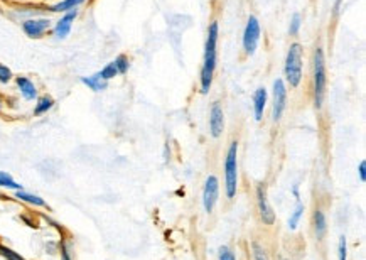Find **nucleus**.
Listing matches in <instances>:
<instances>
[{
    "label": "nucleus",
    "instance_id": "obj_1",
    "mask_svg": "<svg viewBox=\"0 0 366 260\" xmlns=\"http://www.w3.org/2000/svg\"><path fill=\"white\" fill-rule=\"evenodd\" d=\"M218 37H219V24L218 21H213L208 27L205 57H202V66L199 73V88L202 95H206L211 90L214 79V71H216V61H218Z\"/></svg>",
    "mask_w": 366,
    "mask_h": 260
},
{
    "label": "nucleus",
    "instance_id": "obj_2",
    "mask_svg": "<svg viewBox=\"0 0 366 260\" xmlns=\"http://www.w3.org/2000/svg\"><path fill=\"white\" fill-rule=\"evenodd\" d=\"M328 86V71H326V57L321 46L314 51V71H312V91H314V105L316 108H322L324 98H326Z\"/></svg>",
    "mask_w": 366,
    "mask_h": 260
},
{
    "label": "nucleus",
    "instance_id": "obj_3",
    "mask_svg": "<svg viewBox=\"0 0 366 260\" xmlns=\"http://www.w3.org/2000/svg\"><path fill=\"white\" fill-rule=\"evenodd\" d=\"M302 68H304V48L299 43H292L287 51L286 65H283V74H286V85L290 88H297L300 85L302 78Z\"/></svg>",
    "mask_w": 366,
    "mask_h": 260
},
{
    "label": "nucleus",
    "instance_id": "obj_4",
    "mask_svg": "<svg viewBox=\"0 0 366 260\" xmlns=\"http://www.w3.org/2000/svg\"><path fill=\"white\" fill-rule=\"evenodd\" d=\"M238 191V141L230 144L225 157V193L226 198L233 199Z\"/></svg>",
    "mask_w": 366,
    "mask_h": 260
},
{
    "label": "nucleus",
    "instance_id": "obj_5",
    "mask_svg": "<svg viewBox=\"0 0 366 260\" xmlns=\"http://www.w3.org/2000/svg\"><path fill=\"white\" fill-rule=\"evenodd\" d=\"M261 37V26L260 21L255 15H250L245 26V31H243V37H241V44H243V51H245L247 56H253L255 51L258 48Z\"/></svg>",
    "mask_w": 366,
    "mask_h": 260
},
{
    "label": "nucleus",
    "instance_id": "obj_6",
    "mask_svg": "<svg viewBox=\"0 0 366 260\" xmlns=\"http://www.w3.org/2000/svg\"><path fill=\"white\" fill-rule=\"evenodd\" d=\"M287 107V85L282 78L274 82V91H272V120L277 124L282 120V115Z\"/></svg>",
    "mask_w": 366,
    "mask_h": 260
},
{
    "label": "nucleus",
    "instance_id": "obj_7",
    "mask_svg": "<svg viewBox=\"0 0 366 260\" xmlns=\"http://www.w3.org/2000/svg\"><path fill=\"white\" fill-rule=\"evenodd\" d=\"M51 26H52V21L48 19V17H34V19L22 21V31L31 39L44 37V34L49 31Z\"/></svg>",
    "mask_w": 366,
    "mask_h": 260
},
{
    "label": "nucleus",
    "instance_id": "obj_8",
    "mask_svg": "<svg viewBox=\"0 0 366 260\" xmlns=\"http://www.w3.org/2000/svg\"><path fill=\"white\" fill-rule=\"evenodd\" d=\"M219 198V181L216 176H208L205 188H202V206H205L206 213H213L214 206L218 203Z\"/></svg>",
    "mask_w": 366,
    "mask_h": 260
},
{
    "label": "nucleus",
    "instance_id": "obj_9",
    "mask_svg": "<svg viewBox=\"0 0 366 260\" xmlns=\"http://www.w3.org/2000/svg\"><path fill=\"white\" fill-rule=\"evenodd\" d=\"M257 205H258V213L263 225L270 227V225L275 223V211L274 208L270 206L269 198H267V186L265 183H261L257 186Z\"/></svg>",
    "mask_w": 366,
    "mask_h": 260
},
{
    "label": "nucleus",
    "instance_id": "obj_10",
    "mask_svg": "<svg viewBox=\"0 0 366 260\" xmlns=\"http://www.w3.org/2000/svg\"><path fill=\"white\" fill-rule=\"evenodd\" d=\"M225 130V112L219 102H213L209 110V134L213 138H219Z\"/></svg>",
    "mask_w": 366,
    "mask_h": 260
},
{
    "label": "nucleus",
    "instance_id": "obj_11",
    "mask_svg": "<svg viewBox=\"0 0 366 260\" xmlns=\"http://www.w3.org/2000/svg\"><path fill=\"white\" fill-rule=\"evenodd\" d=\"M78 17V9L74 10H69L65 15L61 17L59 21L54 24V29H52V34H54L56 39H66L71 32V27H73V22L76 21Z\"/></svg>",
    "mask_w": 366,
    "mask_h": 260
},
{
    "label": "nucleus",
    "instance_id": "obj_12",
    "mask_svg": "<svg viewBox=\"0 0 366 260\" xmlns=\"http://www.w3.org/2000/svg\"><path fill=\"white\" fill-rule=\"evenodd\" d=\"M15 86L19 90L21 96L24 98L26 102H36L39 96V90L36 83L32 82L31 78L27 76H15Z\"/></svg>",
    "mask_w": 366,
    "mask_h": 260
},
{
    "label": "nucleus",
    "instance_id": "obj_13",
    "mask_svg": "<svg viewBox=\"0 0 366 260\" xmlns=\"http://www.w3.org/2000/svg\"><path fill=\"white\" fill-rule=\"evenodd\" d=\"M267 103H269V93H267L265 86H260L253 93V115L257 122H261V118H263Z\"/></svg>",
    "mask_w": 366,
    "mask_h": 260
},
{
    "label": "nucleus",
    "instance_id": "obj_14",
    "mask_svg": "<svg viewBox=\"0 0 366 260\" xmlns=\"http://www.w3.org/2000/svg\"><path fill=\"white\" fill-rule=\"evenodd\" d=\"M15 199L22 201L26 205H31V206H36V208H48V203L44 201V198H40L39 194H34V193H29L26 189H19V191H14Z\"/></svg>",
    "mask_w": 366,
    "mask_h": 260
},
{
    "label": "nucleus",
    "instance_id": "obj_15",
    "mask_svg": "<svg viewBox=\"0 0 366 260\" xmlns=\"http://www.w3.org/2000/svg\"><path fill=\"white\" fill-rule=\"evenodd\" d=\"M326 232H328L326 215H324V211L321 210V208H316V211H314V233H316V238L322 240Z\"/></svg>",
    "mask_w": 366,
    "mask_h": 260
},
{
    "label": "nucleus",
    "instance_id": "obj_16",
    "mask_svg": "<svg viewBox=\"0 0 366 260\" xmlns=\"http://www.w3.org/2000/svg\"><path fill=\"white\" fill-rule=\"evenodd\" d=\"M81 83L85 86H88L91 91H96V93L105 91L108 86V82H105V79L100 76V73H95V74H91V76H83L81 78Z\"/></svg>",
    "mask_w": 366,
    "mask_h": 260
},
{
    "label": "nucleus",
    "instance_id": "obj_17",
    "mask_svg": "<svg viewBox=\"0 0 366 260\" xmlns=\"http://www.w3.org/2000/svg\"><path fill=\"white\" fill-rule=\"evenodd\" d=\"M54 98L51 95H43V96H37L36 100V105H34V117H43L44 113H48L49 110L54 107Z\"/></svg>",
    "mask_w": 366,
    "mask_h": 260
},
{
    "label": "nucleus",
    "instance_id": "obj_18",
    "mask_svg": "<svg viewBox=\"0 0 366 260\" xmlns=\"http://www.w3.org/2000/svg\"><path fill=\"white\" fill-rule=\"evenodd\" d=\"M86 2V0H61V2H57L54 5H51V7H48L49 12H63V14H66L69 12V10H74V9H78L79 5H83Z\"/></svg>",
    "mask_w": 366,
    "mask_h": 260
},
{
    "label": "nucleus",
    "instance_id": "obj_19",
    "mask_svg": "<svg viewBox=\"0 0 366 260\" xmlns=\"http://www.w3.org/2000/svg\"><path fill=\"white\" fill-rule=\"evenodd\" d=\"M304 211H306V206L302 205L300 201H297V206H295V210L290 213L289 222H287V227L290 232H294V230L299 227V222H300V218L304 216Z\"/></svg>",
    "mask_w": 366,
    "mask_h": 260
},
{
    "label": "nucleus",
    "instance_id": "obj_20",
    "mask_svg": "<svg viewBox=\"0 0 366 260\" xmlns=\"http://www.w3.org/2000/svg\"><path fill=\"white\" fill-rule=\"evenodd\" d=\"M0 188L4 189H12V191H19V189H24L22 184H19L15 179L5 171H0Z\"/></svg>",
    "mask_w": 366,
    "mask_h": 260
},
{
    "label": "nucleus",
    "instance_id": "obj_21",
    "mask_svg": "<svg viewBox=\"0 0 366 260\" xmlns=\"http://www.w3.org/2000/svg\"><path fill=\"white\" fill-rule=\"evenodd\" d=\"M300 27H302V15L299 12H294L289 22V36H297Z\"/></svg>",
    "mask_w": 366,
    "mask_h": 260
},
{
    "label": "nucleus",
    "instance_id": "obj_22",
    "mask_svg": "<svg viewBox=\"0 0 366 260\" xmlns=\"http://www.w3.org/2000/svg\"><path fill=\"white\" fill-rule=\"evenodd\" d=\"M113 63H115V68H117L118 74H127V71H129V68H130L129 56H127V54H118L117 57H115Z\"/></svg>",
    "mask_w": 366,
    "mask_h": 260
},
{
    "label": "nucleus",
    "instance_id": "obj_23",
    "mask_svg": "<svg viewBox=\"0 0 366 260\" xmlns=\"http://www.w3.org/2000/svg\"><path fill=\"white\" fill-rule=\"evenodd\" d=\"M100 73V76L105 79V82H110V79H113V78H117L118 76V71H117V68H115V63H108V65H105L101 68V71H98Z\"/></svg>",
    "mask_w": 366,
    "mask_h": 260
},
{
    "label": "nucleus",
    "instance_id": "obj_24",
    "mask_svg": "<svg viewBox=\"0 0 366 260\" xmlns=\"http://www.w3.org/2000/svg\"><path fill=\"white\" fill-rule=\"evenodd\" d=\"M252 253H253V260H270L269 253H267V250L258 242H253L252 244Z\"/></svg>",
    "mask_w": 366,
    "mask_h": 260
},
{
    "label": "nucleus",
    "instance_id": "obj_25",
    "mask_svg": "<svg viewBox=\"0 0 366 260\" xmlns=\"http://www.w3.org/2000/svg\"><path fill=\"white\" fill-rule=\"evenodd\" d=\"M0 255H2L5 260H26L24 257L21 255V253L14 252L12 248L5 247V245H2V244H0Z\"/></svg>",
    "mask_w": 366,
    "mask_h": 260
},
{
    "label": "nucleus",
    "instance_id": "obj_26",
    "mask_svg": "<svg viewBox=\"0 0 366 260\" xmlns=\"http://www.w3.org/2000/svg\"><path fill=\"white\" fill-rule=\"evenodd\" d=\"M14 79V73H12V69H10L9 66H5L0 63V83L2 85H7L10 83Z\"/></svg>",
    "mask_w": 366,
    "mask_h": 260
},
{
    "label": "nucleus",
    "instance_id": "obj_27",
    "mask_svg": "<svg viewBox=\"0 0 366 260\" xmlns=\"http://www.w3.org/2000/svg\"><path fill=\"white\" fill-rule=\"evenodd\" d=\"M218 257H219V260H236V257H235V252L231 250L230 247H226V245L219 247Z\"/></svg>",
    "mask_w": 366,
    "mask_h": 260
},
{
    "label": "nucleus",
    "instance_id": "obj_28",
    "mask_svg": "<svg viewBox=\"0 0 366 260\" xmlns=\"http://www.w3.org/2000/svg\"><path fill=\"white\" fill-rule=\"evenodd\" d=\"M338 258H339V260H348V244H346V238H344V236H341V238H339Z\"/></svg>",
    "mask_w": 366,
    "mask_h": 260
},
{
    "label": "nucleus",
    "instance_id": "obj_29",
    "mask_svg": "<svg viewBox=\"0 0 366 260\" xmlns=\"http://www.w3.org/2000/svg\"><path fill=\"white\" fill-rule=\"evenodd\" d=\"M59 255H61V260H73L71 252H69V247H68V244H66V240L61 242V245H59Z\"/></svg>",
    "mask_w": 366,
    "mask_h": 260
},
{
    "label": "nucleus",
    "instance_id": "obj_30",
    "mask_svg": "<svg viewBox=\"0 0 366 260\" xmlns=\"http://www.w3.org/2000/svg\"><path fill=\"white\" fill-rule=\"evenodd\" d=\"M358 174H359V181L364 183L366 181V163L364 161H361L358 166Z\"/></svg>",
    "mask_w": 366,
    "mask_h": 260
},
{
    "label": "nucleus",
    "instance_id": "obj_31",
    "mask_svg": "<svg viewBox=\"0 0 366 260\" xmlns=\"http://www.w3.org/2000/svg\"><path fill=\"white\" fill-rule=\"evenodd\" d=\"M292 193H294V196H295V199H297V201H300V193H299V184H294V186H292Z\"/></svg>",
    "mask_w": 366,
    "mask_h": 260
},
{
    "label": "nucleus",
    "instance_id": "obj_32",
    "mask_svg": "<svg viewBox=\"0 0 366 260\" xmlns=\"http://www.w3.org/2000/svg\"><path fill=\"white\" fill-rule=\"evenodd\" d=\"M341 2H342V0H336V2H334V14L336 15H338L339 10H341Z\"/></svg>",
    "mask_w": 366,
    "mask_h": 260
},
{
    "label": "nucleus",
    "instance_id": "obj_33",
    "mask_svg": "<svg viewBox=\"0 0 366 260\" xmlns=\"http://www.w3.org/2000/svg\"><path fill=\"white\" fill-rule=\"evenodd\" d=\"M2 108H4V102L0 100V112H2Z\"/></svg>",
    "mask_w": 366,
    "mask_h": 260
},
{
    "label": "nucleus",
    "instance_id": "obj_34",
    "mask_svg": "<svg viewBox=\"0 0 366 260\" xmlns=\"http://www.w3.org/2000/svg\"><path fill=\"white\" fill-rule=\"evenodd\" d=\"M0 199H7V196H4V194H0Z\"/></svg>",
    "mask_w": 366,
    "mask_h": 260
}]
</instances>
